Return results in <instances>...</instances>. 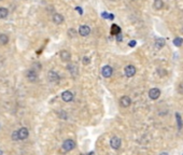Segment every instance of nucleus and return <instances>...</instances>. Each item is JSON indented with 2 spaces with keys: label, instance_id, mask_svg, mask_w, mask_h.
Here are the masks:
<instances>
[{
  "label": "nucleus",
  "instance_id": "f257e3e1",
  "mask_svg": "<svg viewBox=\"0 0 183 155\" xmlns=\"http://www.w3.org/2000/svg\"><path fill=\"white\" fill-rule=\"evenodd\" d=\"M74 148H76V142L72 139H67V140H65L64 143H62V150L66 151V152H70Z\"/></svg>",
  "mask_w": 183,
  "mask_h": 155
},
{
  "label": "nucleus",
  "instance_id": "f03ea898",
  "mask_svg": "<svg viewBox=\"0 0 183 155\" xmlns=\"http://www.w3.org/2000/svg\"><path fill=\"white\" fill-rule=\"evenodd\" d=\"M121 144H122V140L118 137L114 136V137L111 138V140H110V146H111V148H112V149H114V150L120 149Z\"/></svg>",
  "mask_w": 183,
  "mask_h": 155
},
{
  "label": "nucleus",
  "instance_id": "7ed1b4c3",
  "mask_svg": "<svg viewBox=\"0 0 183 155\" xmlns=\"http://www.w3.org/2000/svg\"><path fill=\"white\" fill-rule=\"evenodd\" d=\"M160 88H156V87H154V88H151L149 91V97H150L152 100H156V99L160 98Z\"/></svg>",
  "mask_w": 183,
  "mask_h": 155
},
{
  "label": "nucleus",
  "instance_id": "20e7f679",
  "mask_svg": "<svg viewBox=\"0 0 183 155\" xmlns=\"http://www.w3.org/2000/svg\"><path fill=\"white\" fill-rule=\"evenodd\" d=\"M124 70H125V75H126V77H128V78L134 77V75H136V71H137L136 67H135V66H133V65L126 66Z\"/></svg>",
  "mask_w": 183,
  "mask_h": 155
},
{
  "label": "nucleus",
  "instance_id": "39448f33",
  "mask_svg": "<svg viewBox=\"0 0 183 155\" xmlns=\"http://www.w3.org/2000/svg\"><path fill=\"white\" fill-rule=\"evenodd\" d=\"M113 73V69L111 66H103L102 69H101V75L103 78H110Z\"/></svg>",
  "mask_w": 183,
  "mask_h": 155
},
{
  "label": "nucleus",
  "instance_id": "423d86ee",
  "mask_svg": "<svg viewBox=\"0 0 183 155\" xmlns=\"http://www.w3.org/2000/svg\"><path fill=\"white\" fill-rule=\"evenodd\" d=\"M79 33H80V36L82 37H87L91 33V28H89V26H87V25H81L80 27H79Z\"/></svg>",
  "mask_w": 183,
  "mask_h": 155
},
{
  "label": "nucleus",
  "instance_id": "0eeeda50",
  "mask_svg": "<svg viewBox=\"0 0 183 155\" xmlns=\"http://www.w3.org/2000/svg\"><path fill=\"white\" fill-rule=\"evenodd\" d=\"M120 104H121V107H123V108L129 107L130 104H131V99H130V97H128V96H123V97H121V99H120Z\"/></svg>",
  "mask_w": 183,
  "mask_h": 155
},
{
  "label": "nucleus",
  "instance_id": "6e6552de",
  "mask_svg": "<svg viewBox=\"0 0 183 155\" xmlns=\"http://www.w3.org/2000/svg\"><path fill=\"white\" fill-rule=\"evenodd\" d=\"M62 99L66 102H70L72 99H73V94L70 92V91H65V92L62 94Z\"/></svg>",
  "mask_w": 183,
  "mask_h": 155
},
{
  "label": "nucleus",
  "instance_id": "1a4fd4ad",
  "mask_svg": "<svg viewBox=\"0 0 183 155\" xmlns=\"http://www.w3.org/2000/svg\"><path fill=\"white\" fill-rule=\"evenodd\" d=\"M47 78H49V80H50L51 82H53V83H56V82H58V81H59L58 73H57L56 71H53V70H51V71L49 72Z\"/></svg>",
  "mask_w": 183,
  "mask_h": 155
},
{
  "label": "nucleus",
  "instance_id": "9d476101",
  "mask_svg": "<svg viewBox=\"0 0 183 155\" xmlns=\"http://www.w3.org/2000/svg\"><path fill=\"white\" fill-rule=\"evenodd\" d=\"M59 56H60V59L62 60V62H70L71 59V54L70 52L66 51V50H64V51L60 52V54H59Z\"/></svg>",
  "mask_w": 183,
  "mask_h": 155
},
{
  "label": "nucleus",
  "instance_id": "9b49d317",
  "mask_svg": "<svg viewBox=\"0 0 183 155\" xmlns=\"http://www.w3.org/2000/svg\"><path fill=\"white\" fill-rule=\"evenodd\" d=\"M27 79L29 82H36L37 79H38V75H37V72L35 70H29V71L27 72Z\"/></svg>",
  "mask_w": 183,
  "mask_h": 155
},
{
  "label": "nucleus",
  "instance_id": "f8f14e48",
  "mask_svg": "<svg viewBox=\"0 0 183 155\" xmlns=\"http://www.w3.org/2000/svg\"><path fill=\"white\" fill-rule=\"evenodd\" d=\"M28 129L26 127H22L21 129H18V136H20V140H24V139H26L28 137Z\"/></svg>",
  "mask_w": 183,
  "mask_h": 155
},
{
  "label": "nucleus",
  "instance_id": "ddd939ff",
  "mask_svg": "<svg viewBox=\"0 0 183 155\" xmlns=\"http://www.w3.org/2000/svg\"><path fill=\"white\" fill-rule=\"evenodd\" d=\"M53 22H54V24L60 25L62 22H64V16H62V14H59V13H55V14L53 15Z\"/></svg>",
  "mask_w": 183,
  "mask_h": 155
},
{
  "label": "nucleus",
  "instance_id": "4468645a",
  "mask_svg": "<svg viewBox=\"0 0 183 155\" xmlns=\"http://www.w3.org/2000/svg\"><path fill=\"white\" fill-rule=\"evenodd\" d=\"M153 8L155 10H162L164 8V1L163 0H154Z\"/></svg>",
  "mask_w": 183,
  "mask_h": 155
},
{
  "label": "nucleus",
  "instance_id": "2eb2a0df",
  "mask_svg": "<svg viewBox=\"0 0 183 155\" xmlns=\"http://www.w3.org/2000/svg\"><path fill=\"white\" fill-rule=\"evenodd\" d=\"M8 14H9L8 9L1 7V8H0V20H4V18H7L8 17Z\"/></svg>",
  "mask_w": 183,
  "mask_h": 155
},
{
  "label": "nucleus",
  "instance_id": "dca6fc26",
  "mask_svg": "<svg viewBox=\"0 0 183 155\" xmlns=\"http://www.w3.org/2000/svg\"><path fill=\"white\" fill-rule=\"evenodd\" d=\"M166 41H165V39H163V38H157L156 40H155V46H156L157 49H162L164 45H165Z\"/></svg>",
  "mask_w": 183,
  "mask_h": 155
},
{
  "label": "nucleus",
  "instance_id": "f3484780",
  "mask_svg": "<svg viewBox=\"0 0 183 155\" xmlns=\"http://www.w3.org/2000/svg\"><path fill=\"white\" fill-rule=\"evenodd\" d=\"M118 33H121V28H120L116 24H113L112 27H111V35L118 36Z\"/></svg>",
  "mask_w": 183,
  "mask_h": 155
},
{
  "label": "nucleus",
  "instance_id": "a211bd4d",
  "mask_svg": "<svg viewBox=\"0 0 183 155\" xmlns=\"http://www.w3.org/2000/svg\"><path fill=\"white\" fill-rule=\"evenodd\" d=\"M8 42H9V37L7 36L6 33H1V35H0V44L4 45V44H7Z\"/></svg>",
  "mask_w": 183,
  "mask_h": 155
},
{
  "label": "nucleus",
  "instance_id": "6ab92c4d",
  "mask_svg": "<svg viewBox=\"0 0 183 155\" xmlns=\"http://www.w3.org/2000/svg\"><path fill=\"white\" fill-rule=\"evenodd\" d=\"M174 44L176 45V46H181V45L183 44V39L182 38H179V37H177V38L174 39Z\"/></svg>",
  "mask_w": 183,
  "mask_h": 155
},
{
  "label": "nucleus",
  "instance_id": "aec40b11",
  "mask_svg": "<svg viewBox=\"0 0 183 155\" xmlns=\"http://www.w3.org/2000/svg\"><path fill=\"white\" fill-rule=\"evenodd\" d=\"M176 117H177V122H178V128L181 129L182 128V119L179 113H176Z\"/></svg>",
  "mask_w": 183,
  "mask_h": 155
},
{
  "label": "nucleus",
  "instance_id": "412c9836",
  "mask_svg": "<svg viewBox=\"0 0 183 155\" xmlns=\"http://www.w3.org/2000/svg\"><path fill=\"white\" fill-rule=\"evenodd\" d=\"M12 139L13 140H20V136H18V130H15L13 131V134H12Z\"/></svg>",
  "mask_w": 183,
  "mask_h": 155
},
{
  "label": "nucleus",
  "instance_id": "4be33fe9",
  "mask_svg": "<svg viewBox=\"0 0 183 155\" xmlns=\"http://www.w3.org/2000/svg\"><path fill=\"white\" fill-rule=\"evenodd\" d=\"M68 35H69V37H76L77 31H76L74 29H69L68 30Z\"/></svg>",
  "mask_w": 183,
  "mask_h": 155
},
{
  "label": "nucleus",
  "instance_id": "5701e85b",
  "mask_svg": "<svg viewBox=\"0 0 183 155\" xmlns=\"http://www.w3.org/2000/svg\"><path fill=\"white\" fill-rule=\"evenodd\" d=\"M91 63V59H89V57H83V64L84 65H89V64Z\"/></svg>",
  "mask_w": 183,
  "mask_h": 155
},
{
  "label": "nucleus",
  "instance_id": "b1692460",
  "mask_svg": "<svg viewBox=\"0 0 183 155\" xmlns=\"http://www.w3.org/2000/svg\"><path fill=\"white\" fill-rule=\"evenodd\" d=\"M178 92L180 93V94H183V83L179 84V86H178Z\"/></svg>",
  "mask_w": 183,
  "mask_h": 155
},
{
  "label": "nucleus",
  "instance_id": "393cba45",
  "mask_svg": "<svg viewBox=\"0 0 183 155\" xmlns=\"http://www.w3.org/2000/svg\"><path fill=\"white\" fill-rule=\"evenodd\" d=\"M122 40H123V36H122V33H118V36H116V41L121 42Z\"/></svg>",
  "mask_w": 183,
  "mask_h": 155
},
{
  "label": "nucleus",
  "instance_id": "a878e982",
  "mask_svg": "<svg viewBox=\"0 0 183 155\" xmlns=\"http://www.w3.org/2000/svg\"><path fill=\"white\" fill-rule=\"evenodd\" d=\"M135 45H136V41H135V40H133V41H130V42H129V46H131V48H134Z\"/></svg>",
  "mask_w": 183,
  "mask_h": 155
},
{
  "label": "nucleus",
  "instance_id": "bb28decb",
  "mask_svg": "<svg viewBox=\"0 0 183 155\" xmlns=\"http://www.w3.org/2000/svg\"><path fill=\"white\" fill-rule=\"evenodd\" d=\"M108 15H109V14H108V13H106V12H105V13H102V16H103V17H105V18H108V17H107Z\"/></svg>",
  "mask_w": 183,
  "mask_h": 155
},
{
  "label": "nucleus",
  "instance_id": "cd10ccee",
  "mask_svg": "<svg viewBox=\"0 0 183 155\" xmlns=\"http://www.w3.org/2000/svg\"><path fill=\"white\" fill-rule=\"evenodd\" d=\"M77 11L78 12H80V14H82V10H81V8H77Z\"/></svg>",
  "mask_w": 183,
  "mask_h": 155
},
{
  "label": "nucleus",
  "instance_id": "c85d7f7f",
  "mask_svg": "<svg viewBox=\"0 0 183 155\" xmlns=\"http://www.w3.org/2000/svg\"><path fill=\"white\" fill-rule=\"evenodd\" d=\"M160 155H169L168 153H166V152H163V153H160Z\"/></svg>",
  "mask_w": 183,
  "mask_h": 155
},
{
  "label": "nucleus",
  "instance_id": "c756f323",
  "mask_svg": "<svg viewBox=\"0 0 183 155\" xmlns=\"http://www.w3.org/2000/svg\"><path fill=\"white\" fill-rule=\"evenodd\" d=\"M0 155H3V152L1 151V150H0Z\"/></svg>",
  "mask_w": 183,
  "mask_h": 155
},
{
  "label": "nucleus",
  "instance_id": "7c9ffc66",
  "mask_svg": "<svg viewBox=\"0 0 183 155\" xmlns=\"http://www.w3.org/2000/svg\"><path fill=\"white\" fill-rule=\"evenodd\" d=\"M181 33H183V26H182V28H181Z\"/></svg>",
  "mask_w": 183,
  "mask_h": 155
},
{
  "label": "nucleus",
  "instance_id": "2f4dec72",
  "mask_svg": "<svg viewBox=\"0 0 183 155\" xmlns=\"http://www.w3.org/2000/svg\"><path fill=\"white\" fill-rule=\"evenodd\" d=\"M0 1H1V0H0Z\"/></svg>",
  "mask_w": 183,
  "mask_h": 155
},
{
  "label": "nucleus",
  "instance_id": "473e14b6",
  "mask_svg": "<svg viewBox=\"0 0 183 155\" xmlns=\"http://www.w3.org/2000/svg\"><path fill=\"white\" fill-rule=\"evenodd\" d=\"M134 1H135V0H134Z\"/></svg>",
  "mask_w": 183,
  "mask_h": 155
},
{
  "label": "nucleus",
  "instance_id": "72a5a7b5",
  "mask_svg": "<svg viewBox=\"0 0 183 155\" xmlns=\"http://www.w3.org/2000/svg\"><path fill=\"white\" fill-rule=\"evenodd\" d=\"M82 155H83V154H82Z\"/></svg>",
  "mask_w": 183,
  "mask_h": 155
}]
</instances>
